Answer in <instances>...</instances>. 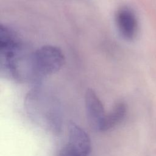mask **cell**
Segmentation results:
<instances>
[{
    "instance_id": "6da1fadb",
    "label": "cell",
    "mask_w": 156,
    "mask_h": 156,
    "mask_svg": "<svg viewBox=\"0 0 156 156\" xmlns=\"http://www.w3.org/2000/svg\"><path fill=\"white\" fill-rule=\"evenodd\" d=\"M65 60L62 51L54 45H44L32 51V83H39L47 76L58 71L63 66Z\"/></svg>"
},
{
    "instance_id": "7a4b0ae2",
    "label": "cell",
    "mask_w": 156,
    "mask_h": 156,
    "mask_svg": "<svg viewBox=\"0 0 156 156\" xmlns=\"http://www.w3.org/2000/svg\"><path fill=\"white\" fill-rule=\"evenodd\" d=\"M115 22L120 35L126 40H132L137 35L138 21L132 9L127 6L119 7L115 14Z\"/></svg>"
},
{
    "instance_id": "3957f363",
    "label": "cell",
    "mask_w": 156,
    "mask_h": 156,
    "mask_svg": "<svg viewBox=\"0 0 156 156\" xmlns=\"http://www.w3.org/2000/svg\"><path fill=\"white\" fill-rule=\"evenodd\" d=\"M85 104L87 116L90 126L96 130H101L106 115L101 101L93 90L88 89L86 91Z\"/></svg>"
},
{
    "instance_id": "277c9868",
    "label": "cell",
    "mask_w": 156,
    "mask_h": 156,
    "mask_svg": "<svg viewBox=\"0 0 156 156\" xmlns=\"http://www.w3.org/2000/svg\"><path fill=\"white\" fill-rule=\"evenodd\" d=\"M68 144L82 156H88L91 151V141L88 135L74 123L69 126Z\"/></svg>"
},
{
    "instance_id": "5b68a950",
    "label": "cell",
    "mask_w": 156,
    "mask_h": 156,
    "mask_svg": "<svg viewBox=\"0 0 156 156\" xmlns=\"http://www.w3.org/2000/svg\"><path fill=\"white\" fill-rule=\"evenodd\" d=\"M127 113V106L121 102L116 104L112 111L106 115L102 122L101 131L108 130L119 124L125 118Z\"/></svg>"
},
{
    "instance_id": "8992f818",
    "label": "cell",
    "mask_w": 156,
    "mask_h": 156,
    "mask_svg": "<svg viewBox=\"0 0 156 156\" xmlns=\"http://www.w3.org/2000/svg\"><path fill=\"white\" fill-rule=\"evenodd\" d=\"M59 156H82L74 151L69 144L65 146L60 151Z\"/></svg>"
}]
</instances>
